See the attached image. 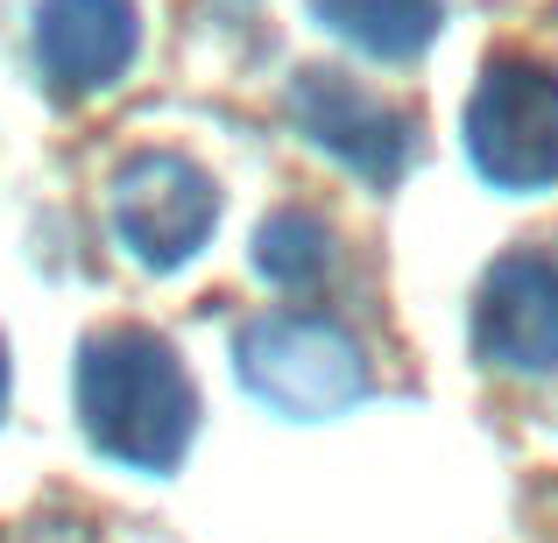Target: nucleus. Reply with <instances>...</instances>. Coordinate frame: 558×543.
Wrapping results in <instances>:
<instances>
[{"mask_svg":"<svg viewBox=\"0 0 558 543\" xmlns=\"http://www.w3.org/2000/svg\"><path fill=\"white\" fill-rule=\"evenodd\" d=\"M78 423L93 452L135 473H170L198 431V388L170 340L142 325L93 332L78 346Z\"/></svg>","mask_w":558,"mask_h":543,"instance_id":"1","label":"nucleus"},{"mask_svg":"<svg viewBox=\"0 0 558 543\" xmlns=\"http://www.w3.org/2000/svg\"><path fill=\"white\" fill-rule=\"evenodd\" d=\"M233 374L262 409L290 423L340 417L368 395V354L347 325L312 311H262L233 332Z\"/></svg>","mask_w":558,"mask_h":543,"instance_id":"2","label":"nucleus"},{"mask_svg":"<svg viewBox=\"0 0 558 543\" xmlns=\"http://www.w3.org/2000/svg\"><path fill=\"white\" fill-rule=\"evenodd\" d=\"M466 156L495 190H551L558 184V64L502 50L488 57L466 99Z\"/></svg>","mask_w":558,"mask_h":543,"instance_id":"3","label":"nucleus"},{"mask_svg":"<svg viewBox=\"0 0 558 543\" xmlns=\"http://www.w3.org/2000/svg\"><path fill=\"white\" fill-rule=\"evenodd\" d=\"M219 184L178 149H142L113 170V233L142 269L170 275L213 240Z\"/></svg>","mask_w":558,"mask_h":543,"instance_id":"4","label":"nucleus"},{"mask_svg":"<svg viewBox=\"0 0 558 543\" xmlns=\"http://www.w3.org/2000/svg\"><path fill=\"white\" fill-rule=\"evenodd\" d=\"M290 121H298V135L312 141L318 156L347 163L368 184H396L410 170V149H417V121H410L403 107H389L381 92H368L361 78L332 71V64L298 71V85H290Z\"/></svg>","mask_w":558,"mask_h":543,"instance_id":"5","label":"nucleus"},{"mask_svg":"<svg viewBox=\"0 0 558 543\" xmlns=\"http://www.w3.org/2000/svg\"><path fill=\"white\" fill-rule=\"evenodd\" d=\"M474 354L502 374H558V255L523 247L481 275L474 297Z\"/></svg>","mask_w":558,"mask_h":543,"instance_id":"6","label":"nucleus"},{"mask_svg":"<svg viewBox=\"0 0 558 543\" xmlns=\"http://www.w3.org/2000/svg\"><path fill=\"white\" fill-rule=\"evenodd\" d=\"M142 50L135 0H43L36 8V71L57 99H93L128 78Z\"/></svg>","mask_w":558,"mask_h":543,"instance_id":"7","label":"nucleus"},{"mask_svg":"<svg viewBox=\"0 0 558 543\" xmlns=\"http://www.w3.org/2000/svg\"><path fill=\"white\" fill-rule=\"evenodd\" d=\"M312 14L375 64H410L446 28V0H312Z\"/></svg>","mask_w":558,"mask_h":543,"instance_id":"8","label":"nucleus"},{"mask_svg":"<svg viewBox=\"0 0 558 543\" xmlns=\"http://www.w3.org/2000/svg\"><path fill=\"white\" fill-rule=\"evenodd\" d=\"M255 275L276 289H312L332 275V226L312 212H269L255 226Z\"/></svg>","mask_w":558,"mask_h":543,"instance_id":"9","label":"nucleus"},{"mask_svg":"<svg viewBox=\"0 0 558 543\" xmlns=\"http://www.w3.org/2000/svg\"><path fill=\"white\" fill-rule=\"evenodd\" d=\"M0 409H8V346H0Z\"/></svg>","mask_w":558,"mask_h":543,"instance_id":"10","label":"nucleus"}]
</instances>
